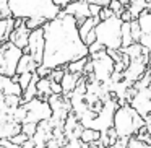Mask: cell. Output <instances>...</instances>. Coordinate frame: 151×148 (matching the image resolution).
<instances>
[{
	"label": "cell",
	"instance_id": "6da1fadb",
	"mask_svg": "<svg viewBox=\"0 0 151 148\" xmlns=\"http://www.w3.org/2000/svg\"><path fill=\"white\" fill-rule=\"evenodd\" d=\"M44 36L46 51L42 65L50 70L89 56V46L80 34L76 18L65 10L44 25Z\"/></svg>",
	"mask_w": 151,
	"mask_h": 148
},
{
	"label": "cell",
	"instance_id": "7a4b0ae2",
	"mask_svg": "<svg viewBox=\"0 0 151 148\" xmlns=\"http://www.w3.org/2000/svg\"><path fill=\"white\" fill-rule=\"evenodd\" d=\"M10 8L17 18L54 20L63 10L55 0H10Z\"/></svg>",
	"mask_w": 151,
	"mask_h": 148
},
{
	"label": "cell",
	"instance_id": "3957f363",
	"mask_svg": "<svg viewBox=\"0 0 151 148\" xmlns=\"http://www.w3.org/2000/svg\"><path fill=\"white\" fill-rule=\"evenodd\" d=\"M145 124H146V119H145L130 103L120 104L115 109L114 129L117 130L119 137H124V138L135 137V135L138 134V130H140Z\"/></svg>",
	"mask_w": 151,
	"mask_h": 148
},
{
	"label": "cell",
	"instance_id": "277c9868",
	"mask_svg": "<svg viewBox=\"0 0 151 148\" xmlns=\"http://www.w3.org/2000/svg\"><path fill=\"white\" fill-rule=\"evenodd\" d=\"M122 26H124V20L117 15L107 18V20H101L94 28L96 34H98V41L104 44L107 49H122L124 47Z\"/></svg>",
	"mask_w": 151,
	"mask_h": 148
},
{
	"label": "cell",
	"instance_id": "5b68a950",
	"mask_svg": "<svg viewBox=\"0 0 151 148\" xmlns=\"http://www.w3.org/2000/svg\"><path fill=\"white\" fill-rule=\"evenodd\" d=\"M24 51L13 44L12 41H5L0 46V75L15 77L18 72V64L23 57Z\"/></svg>",
	"mask_w": 151,
	"mask_h": 148
},
{
	"label": "cell",
	"instance_id": "8992f818",
	"mask_svg": "<svg viewBox=\"0 0 151 148\" xmlns=\"http://www.w3.org/2000/svg\"><path fill=\"white\" fill-rule=\"evenodd\" d=\"M89 57H91V62H93V69H94L93 73H94L96 80L101 85L111 82L112 75L115 72V60L111 57L107 49L93 52V54H89Z\"/></svg>",
	"mask_w": 151,
	"mask_h": 148
},
{
	"label": "cell",
	"instance_id": "52a82bcc",
	"mask_svg": "<svg viewBox=\"0 0 151 148\" xmlns=\"http://www.w3.org/2000/svg\"><path fill=\"white\" fill-rule=\"evenodd\" d=\"M24 108L28 111V116H26V121L24 122H37L39 124L41 121H46V119H50L54 114L52 108H50L49 101H44V99H39L36 98L33 101H28L24 103ZM23 122V124H24Z\"/></svg>",
	"mask_w": 151,
	"mask_h": 148
},
{
	"label": "cell",
	"instance_id": "ba28073f",
	"mask_svg": "<svg viewBox=\"0 0 151 148\" xmlns=\"http://www.w3.org/2000/svg\"><path fill=\"white\" fill-rule=\"evenodd\" d=\"M24 54H31L33 59L36 60L39 65L44 62V51H46V36H44V26L36 28L31 31L29 34V43L24 47Z\"/></svg>",
	"mask_w": 151,
	"mask_h": 148
},
{
	"label": "cell",
	"instance_id": "9c48e42d",
	"mask_svg": "<svg viewBox=\"0 0 151 148\" xmlns=\"http://www.w3.org/2000/svg\"><path fill=\"white\" fill-rule=\"evenodd\" d=\"M130 104L140 112L143 117H146L148 114H151V86H145L137 91V95L133 96V99L130 101Z\"/></svg>",
	"mask_w": 151,
	"mask_h": 148
},
{
	"label": "cell",
	"instance_id": "30bf717a",
	"mask_svg": "<svg viewBox=\"0 0 151 148\" xmlns=\"http://www.w3.org/2000/svg\"><path fill=\"white\" fill-rule=\"evenodd\" d=\"M63 10L76 18L78 26H81V25L85 23L86 18L93 17L91 10H89V4L86 2V0H75V2H70L67 7H63Z\"/></svg>",
	"mask_w": 151,
	"mask_h": 148
},
{
	"label": "cell",
	"instance_id": "8fae6325",
	"mask_svg": "<svg viewBox=\"0 0 151 148\" xmlns=\"http://www.w3.org/2000/svg\"><path fill=\"white\" fill-rule=\"evenodd\" d=\"M20 75L15 77H7V75H0V95H17L23 96V88L20 85Z\"/></svg>",
	"mask_w": 151,
	"mask_h": 148
},
{
	"label": "cell",
	"instance_id": "7c38bea8",
	"mask_svg": "<svg viewBox=\"0 0 151 148\" xmlns=\"http://www.w3.org/2000/svg\"><path fill=\"white\" fill-rule=\"evenodd\" d=\"M138 21L141 26V39L140 44H143L145 47L151 51V10L146 8L138 15Z\"/></svg>",
	"mask_w": 151,
	"mask_h": 148
},
{
	"label": "cell",
	"instance_id": "4fadbf2b",
	"mask_svg": "<svg viewBox=\"0 0 151 148\" xmlns=\"http://www.w3.org/2000/svg\"><path fill=\"white\" fill-rule=\"evenodd\" d=\"M29 28L26 26V20H24L23 25H18V26H15V30L12 31L10 34V39L13 44H17L18 47H21V49H24V47L28 46V43H29V34H31Z\"/></svg>",
	"mask_w": 151,
	"mask_h": 148
},
{
	"label": "cell",
	"instance_id": "5bb4252c",
	"mask_svg": "<svg viewBox=\"0 0 151 148\" xmlns=\"http://www.w3.org/2000/svg\"><path fill=\"white\" fill-rule=\"evenodd\" d=\"M20 132H23V124L17 119L0 122V138H13Z\"/></svg>",
	"mask_w": 151,
	"mask_h": 148
},
{
	"label": "cell",
	"instance_id": "9a60e30c",
	"mask_svg": "<svg viewBox=\"0 0 151 148\" xmlns=\"http://www.w3.org/2000/svg\"><path fill=\"white\" fill-rule=\"evenodd\" d=\"M15 17H8V18H0V41L5 43V41L10 39L12 31L15 30Z\"/></svg>",
	"mask_w": 151,
	"mask_h": 148
},
{
	"label": "cell",
	"instance_id": "2e32d148",
	"mask_svg": "<svg viewBox=\"0 0 151 148\" xmlns=\"http://www.w3.org/2000/svg\"><path fill=\"white\" fill-rule=\"evenodd\" d=\"M37 67H39V64L33 59L31 54H23L20 64H18V72L17 73L20 75V73H24V72H36Z\"/></svg>",
	"mask_w": 151,
	"mask_h": 148
},
{
	"label": "cell",
	"instance_id": "e0dca14e",
	"mask_svg": "<svg viewBox=\"0 0 151 148\" xmlns=\"http://www.w3.org/2000/svg\"><path fill=\"white\" fill-rule=\"evenodd\" d=\"M78 80H80V75H75V73L68 72L67 70L65 75L62 78V88H63V93H73L78 86Z\"/></svg>",
	"mask_w": 151,
	"mask_h": 148
},
{
	"label": "cell",
	"instance_id": "ac0fdd59",
	"mask_svg": "<svg viewBox=\"0 0 151 148\" xmlns=\"http://www.w3.org/2000/svg\"><path fill=\"white\" fill-rule=\"evenodd\" d=\"M101 137H102V132L99 130V129H94V127H85L81 132V135H80V138H81L86 145L101 140Z\"/></svg>",
	"mask_w": 151,
	"mask_h": 148
},
{
	"label": "cell",
	"instance_id": "d6986e66",
	"mask_svg": "<svg viewBox=\"0 0 151 148\" xmlns=\"http://www.w3.org/2000/svg\"><path fill=\"white\" fill-rule=\"evenodd\" d=\"M88 60H89V56L88 57H83V59H80V60H73V62H70L68 64V72H72V73H75V75L81 77L83 73H85V69H86Z\"/></svg>",
	"mask_w": 151,
	"mask_h": 148
},
{
	"label": "cell",
	"instance_id": "ffe728a7",
	"mask_svg": "<svg viewBox=\"0 0 151 148\" xmlns=\"http://www.w3.org/2000/svg\"><path fill=\"white\" fill-rule=\"evenodd\" d=\"M122 41H124V47L122 49H125V47L132 46L135 43L133 34H132V21H124V26H122Z\"/></svg>",
	"mask_w": 151,
	"mask_h": 148
},
{
	"label": "cell",
	"instance_id": "44dd1931",
	"mask_svg": "<svg viewBox=\"0 0 151 148\" xmlns=\"http://www.w3.org/2000/svg\"><path fill=\"white\" fill-rule=\"evenodd\" d=\"M37 95H46L47 98H49L50 95H54L52 93V80L49 78V77H44V78H39V82H37Z\"/></svg>",
	"mask_w": 151,
	"mask_h": 148
},
{
	"label": "cell",
	"instance_id": "7402d4cb",
	"mask_svg": "<svg viewBox=\"0 0 151 148\" xmlns=\"http://www.w3.org/2000/svg\"><path fill=\"white\" fill-rule=\"evenodd\" d=\"M148 147H150V143H148L146 140L138 138L137 135L128 138V148H148Z\"/></svg>",
	"mask_w": 151,
	"mask_h": 148
},
{
	"label": "cell",
	"instance_id": "603a6c76",
	"mask_svg": "<svg viewBox=\"0 0 151 148\" xmlns=\"http://www.w3.org/2000/svg\"><path fill=\"white\" fill-rule=\"evenodd\" d=\"M13 17L10 8V0H0V18H8Z\"/></svg>",
	"mask_w": 151,
	"mask_h": 148
},
{
	"label": "cell",
	"instance_id": "cb8c5ba5",
	"mask_svg": "<svg viewBox=\"0 0 151 148\" xmlns=\"http://www.w3.org/2000/svg\"><path fill=\"white\" fill-rule=\"evenodd\" d=\"M47 21L49 20H46V18H26V26L29 30H36V28L44 26Z\"/></svg>",
	"mask_w": 151,
	"mask_h": 148
},
{
	"label": "cell",
	"instance_id": "d4e9b609",
	"mask_svg": "<svg viewBox=\"0 0 151 148\" xmlns=\"http://www.w3.org/2000/svg\"><path fill=\"white\" fill-rule=\"evenodd\" d=\"M109 7L112 8L114 15H117V17H120V15L127 10V8H125V4L122 2V0H112L111 4H109Z\"/></svg>",
	"mask_w": 151,
	"mask_h": 148
},
{
	"label": "cell",
	"instance_id": "484cf974",
	"mask_svg": "<svg viewBox=\"0 0 151 148\" xmlns=\"http://www.w3.org/2000/svg\"><path fill=\"white\" fill-rule=\"evenodd\" d=\"M33 77H34V72H24V73H20V85H21V88H23V91L29 86V83H31V80H33Z\"/></svg>",
	"mask_w": 151,
	"mask_h": 148
},
{
	"label": "cell",
	"instance_id": "4316f807",
	"mask_svg": "<svg viewBox=\"0 0 151 148\" xmlns=\"http://www.w3.org/2000/svg\"><path fill=\"white\" fill-rule=\"evenodd\" d=\"M23 132H26L31 138L36 135L37 132V122H24L23 124Z\"/></svg>",
	"mask_w": 151,
	"mask_h": 148
},
{
	"label": "cell",
	"instance_id": "83f0119b",
	"mask_svg": "<svg viewBox=\"0 0 151 148\" xmlns=\"http://www.w3.org/2000/svg\"><path fill=\"white\" fill-rule=\"evenodd\" d=\"M28 138H31V137L26 134V132H20V134H17L13 138H12V140L15 142V145H18L20 148H23V143L28 140Z\"/></svg>",
	"mask_w": 151,
	"mask_h": 148
},
{
	"label": "cell",
	"instance_id": "f1b7e54d",
	"mask_svg": "<svg viewBox=\"0 0 151 148\" xmlns=\"http://www.w3.org/2000/svg\"><path fill=\"white\" fill-rule=\"evenodd\" d=\"M111 17H114L112 8L111 7H102L101 12H99V18H101V20H107V18H111Z\"/></svg>",
	"mask_w": 151,
	"mask_h": 148
},
{
	"label": "cell",
	"instance_id": "f546056e",
	"mask_svg": "<svg viewBox=\"0 0 151 148\" xmlns=\"http://www.w3.org/2000/svg\"><path fill=\"white\" fill-rule=\"evenodd\" d=\"M0 147L4 148H20L18 145H15V142L12 138H0Z\"/></svg>",
	"mask_w": 151,
	"mask_h": 148
},
{
	"label": "cell",
	"instance_id": "4dcf8cb0",
	"mask_svg": "<svg viewBox=\"0 0 151 148\" xmlns=\"http://www.w3.org/2000/svg\"><path fill=\"white\" fill-rule=\"evenodd\" d=\"M98 41V34H96V30H93V31H89V34L85 38V43L88 44V46H91L93 43H96Z\"/></svg>",
	"mask_w": 151,
	"mask_h": 148
},
{
	"label": "cell",
	"instance_id": "1f68e13d",
	"mask_svg": "<svg viewBox=\"0 0 151 148\" xmlns=\"http://www.w3.org/2000/svg\"><path fill=\"white\" fill-rule=\"evenodd\" d=\"M102 49H107V47H106L104 44H101L99 41H96V43H93L91 46H89V54L98 52V51H102Z\"/></svg>",
	"mask_w": 151,
	"mask_h": 148
},
{
	"label": "cell",
	"instance_id": "d6a6232c",
	"mask_svg": "<svg viewBox=\"0 0 151 148\" xmlns=\"http://www.w3.org/2000/svg\"><path fill=\"white\" fill-rule=\"evenodd\" d=\"M120 18H122L124 21H133V20H135V15L132 13V12L128 10V8H127V10H125L124 13L120 15Z\"/></svg>",
	"mask_w": 151,
	"mask_h": 148
},
{
	"label": "cell",
	"instance_id": "836d02e7",
	"mask_svg": "<svg viewBox=\"0 0 151 148\" xmlns=\"http://www.w3.org/2000/svg\"><path fill=\"white\" fill-rule=\"evenodd\" d=\"M101 5H96V4H89V10H91L93 17H99V12H101Z\"/></svg>",
	"mask_w": 151,
	"mask_h": 148
},
{
	"label": "cell",
	"instance_id": "e575fe53",
	"mask_svg": "<svg viewBox=\"0 0 151 148\" xmlns=\"http://www.w3.org/2000/svg\"><path fill=\"white\" fill-rule=\"evenodd\" d=\"M88 4H96V5H101V7H109L112 0H86Z\"/></svg>",
	"mask_w": 151,
	"mask_h": 148
},
{
	"label": "cell",
	"instance_id": "d590c367",
	"mask_svg": "<svg viewBox=\"0 0 151 148\" xmlns=\"http://www.w3.org/2000/svg\"><path fill=\"white\" fill-rule=\"evenodd\" d=\"M55 2H57V4H59L60 5V7H67V5H68L70 4V2H75V0H55Z\"/></svg>",
	"mask_w": 151,
	"mask_h": 148
},
{
	"label": "cell",
	"instance_id": "8d00e7d4",
	"mask_svg": "<svg viewBox=\"0 0 151 148\" xmlns=\"http://www.w3.org/2000/svg\"><path fill=\"white\" fill-rule=\"evenodd\" d=\"M148 143H150V147H151V137H150V138H148Z\"/></svg>",
	"mask_w": 151,
	"mask_h": 148
},
{
	"label": "cell",
	"instance_id": "74e56055",
	"mask_svg": "<svg viewBox=\"0 0 151 148\" xmlns=\"http://www.w3.org/2000/svg\"><path fill=\"white\" fill-rule=\"evenodd\" d=\"M150 69H151V64H150Z\"/></svg>",
	"mask_w": 151,
	"mask_h": 148
}]
</instances>
